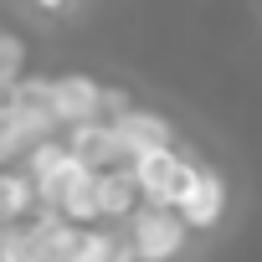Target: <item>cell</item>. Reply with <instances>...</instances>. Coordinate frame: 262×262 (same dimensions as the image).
Segmentation results:
<instances>
[{
    "label": "cell",
    "mask_w": 262,
    "mask_h": 262,
    "mask_svg": "<svg viewBox=\"0 0 262 262\" xmlns=\"http://www.w3.org/2000/svg\"><path fill=\"white\" fill-rule=\"evenodd\" d=\"M123 236H128V252H134V262H170L180 257L190 226L180 221L175 206H155V201H139L134 211L123 216Z\"/></svg>",
    "instance_id": "1"
},
{
    "label": "cell",
    "mask_w": 262,
    "mask_h": 262,
    "mask_svg": "<svg viewBox=\"0 0 262 262\" xmlns=\"http://www.w3.org/2000/svg\"><path fill=\"white\" fill-rule=\"evenodd\" d=\"M128 175H134V185H139V201L175 206V201L185 195V185L195 180V165L180 160V155L165 144V149H144V155H134V160H128Z\"/></svg>",
    "instance_id": "2"
},
{
    "label": "cell",
    "mask_w": 262,
    "mask_h": 262,
    "mask_svg": "<svg viewBox=\"0 0 262 262\" xmlns=\"http://www.w3.org/2000/svg\"><path fill=\"white\" fill-rule=\"evenodd\" d=\"M67 149L88 165V170H113V165H128V149L118 139L113 118H88V123H72L67 128Z\"/></svg>",
    "instance_id": "3"
},
{
    "label": "cell",
    "mask_w": 262,
    "mask_h": 262,
    "mask_svg": "<svg viewBox=\"0 0 262 262\" xmlns=\"http://www.w3.org/2000/svg\"><path fill=\"white\" fill-rule=\"evenodd\" d=\"M47 98H52V113L62 128L72 123H88V118H103V88L82 72H67V77H47Z\"/></svg>",
    "instance_id": "4"
},
{
    "label": "cell",
    "mask_w": 262,
    "mask_h": 262,
    "mask_svg": "<svg viewBox=\"0 0 262 262\" xmlns=\"http://www.w3.org/2000/svg\"><path fill=\"white\" fill-rule=\"evenodd\" d=\"M175 211H180V221H185L190 231H206V226H216V221H221V211H226V190H221V175L195 165V180L185 185V195L175 201Z\"/></svg>",
    "instance_id": "5"
},
{
    "label": "cell",
    "mask_w": 262,
    "mask_h": 262,
    "mask_svg": "<svg viewBox=\"0 0 262 262\" xmlns=\"http://www.w3.org/2000/svg\"><path fill=\"white\" fill-rule=\"evenodd\" d=\"M134 206H139V185L128 175V165L93 170V211H98V221H123Z\"/></svg>",
    "instance_id": "6"
},
{
    "label": "cell",
    "mask_w": 262,
    "mask_h": 262,
    "mask_svg": "<svg viewBox=\"0 0 262 262\" xmlns=\"http://www.w3.org/2000/svg\"><path fill=\"white\" fill-rule=\"evenodd\" d=\"M113 128H118V139H123V149H128V160L134 155H144V149H165L175 134H170V123L160 118V113H149V108H118L113 113Z\"/></svg>",
    "instance_id": "7"
},
{
    "label": "cell",
    "mask_w": 262,
    "mask_h": 262,
    "mask_svg": "<svg viewBox=\"0 0 262 262\" xmlns=\"http://www.w3.org/2000/svg\"><path fill=\"white\" fill-rule=\"evenodd\" d=\"M36 211H41L36 206V185L21 170V160L16 165H0V226H16V221H26Z\"/></svg>",
    "instance_id": "8"
},
{
    "label": "cell",
    "mask_w": 262,
    "mask_h": 262,
    "mask_svg": "<svg viewBox=\"0 0 262 262\" xmlns=\"http://www.w3.org/2000/svg\"><path fill=\"white\" fill-rule=\"evenodd\" d=\"M72 262H134V252H128V236L123 231H103L93 221V226H77Z\"/></svg>",
    "instance_id": "9"
},
{
    "label": "cell",
    "mask_w": 262,
    "mask_h": 262,
    "mask_svg": "<svg viewBox=\"0 0 262 262\" xmlns=\"http://www.w3.org/2000/svg\"><path fill=\"white\" fill-rule=\"evenodd\" d=\"M21 72H26V41L0 26V82H16Z\"/></svg>",
    "instance_id": "10"
},
{
    "label": "cell",
    "mask_w": 262,
    "mask_h": 262,
    "mask_svg": "<svg viewBox=\"0 0 262 262\" xmlns=\"http://www.w3.org/2000/svg\"><path fill=\"white\" fill-rule=\"evenodd\" d=\"M36 6H41V11H62V6H67V0H36Z\"/></svg>",
    "instance_id": "11"
}]
</instances>
